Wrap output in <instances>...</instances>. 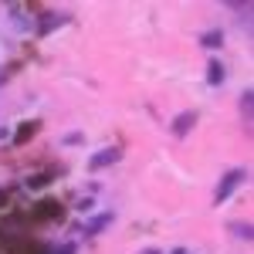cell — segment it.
Instances as JSON below:
<instances>
[{
    "instance_id": "cell-15",
    "label": "cell",
    "mask_w": 254,
    "mask_h": 254,
    "mask_svg": "<svg viewBox=\"0 0 254 254\" xmlns=\"http://www.w3.org/2000/svg\"><path fill=\"white\" fill-rule=\"evenodd\" d=\"M139 254H163V251H156V248H146V251H139Z\"/></svg>"
},
{
    "instance_id": "cell-10",
    "label": "cell",
    "mask_w": 254,
    "mask_h": 254,
    "mask_svg": "<svg viewBox=\"0 0 254 254\" xmlns=\"http://www.w3.org/2000/svg\"><path fill=\"white\" fill-rule=\"evenodd\" d=\"M227 227H231V234L241 237V241H251L254 237V227L248 224V220H234V224H227Z\"/></svg>"
},
{
    "instance_id": "cell-6",
    "label": "cell",
    "mask_w": 254,
    "mask_h": 254,
    "mask_svg": "<svg viewBox=\"0 0 254 254\" xmlns=\"http://www.w3.org/2000/svg\"><path fill=\"white\" fill-rule=\"evenodd\" d=\"M224 78H227L224 61H220V58H210V61H207V85H210V88H220V85H224Z\"/></svg>"
},
{
    "instance_id": "cell-14",
    "label": "cell",
    "mask_w": 254,
    "mask_h": 254,
    "mask_svg": "<svg viewBox=\"0 0 254 254\" xmlns=\"http://www.w3.org/2000/svg\"><path fill=\"white\" fill-rule=\"evenodd\" d=\"M48 254H75V244H71V241H68V244H58L55 251H48Z\"/></svg>"
},
{
    "instance_id": "cell-9",
    "label": "cell",
    "mask_w": 254,
    "mask_h": 254,
    "mask_svg": "<svg viewBox=\"0 0 254 254\" xmlns=\"http://www.w3.org/2000/svg\"><path fill=\"white\" fill-rule=\"evenodd\" d=\"M38 129H41V122H24V126H20L17 132H14V146H24V142H27V139L34 136Z\"/></svg>"
},
{
    "instance_id": "cell-13",
    "label": "cell",
    "mask_w": 254,
    "mask_h": 254,
    "mask_svg": "<svg viewBox=\"0 0 254 254\" xmlns=\"http://www.w3.org/2000/svg\"><path fill=\"white\" fill-rule=\"evenodd\" d=\"M92 207H95V200H92V196H78V200H75V210H78V214H88Z\"/></svg>"
},
{
    "instance_id": "cell-18",
    "label": "cell",
    "mask_w": 254,
    "mask_h": 254,
    "mask_svg": "<svg viewBox=\"0 0 254 254\" xmlns=\"http://www.w3.org/2000/svg\"><path fill=\"white\" fill-rule=\"evenodd\" d=\"M3 196H7V193H3V190H0V200H3Z\"/></svg>"
},
{
    "instance_id": "cell-17",
    "label": "cell",
    "mask_w": 254,
    "mask_h": 254,
    "mask_svg": "<svg viewBox=\"0 0 254 254\" xmlns=\"http://www.w3.org/2000/svg\"><path fill=\"white\" fill-rule=\"evenodd\" d=\"M0 139H7V129H3V126H0Z\"/></svg>"
},
{
    "instance_id": "cell-2",
    "label": "cell",
    "mask_w": 254,
    "mask_h": 254,
    "mask_svg": "<svg viewBox=\"0 0 254 254\" xmlns=\"http://www.w3.org/2000/svg\"><path fill=\"white\" fill-rule=\"evenodd\" d=\"M68 20H71V14H64V10H61V14H51V10H44V14H41V20H38V27H34V34H38V38H48L51 31L64 27Z\"/></svg>"
},
{
    "instance_id": "cell-12",
    "label": "cell",
    "mask_w": 254,
    "mask_h": 254,
    "mask_svg": "<svg viewBox=\"0 0 254 254\" xmlns=\"http://www.w3.org/2000/svg\"><path fill=\"white\" fill-rule=\"evenodd\" d=\"M55 170H48V173H41V176H31V180H27V187H44V183H51V180H55Z\"/></svg>"
},
{
    "instance_id": "cell-7",
    "label": "cell",
    "mask_w": 254,
    "mask_h": 254,
    "mask_svg": "<svg viewBox=\"0 0 254 254\" xmlns=\"http://www.w3.org/2000/svg\"><path fill=\"white\" fill-rule=\"evenodd\" d=\"M196 41H200V48H207V51H220V48H224V31H220V27H210V31H203Z\"/></svg>"
},
{
    "instance_id": "cell-5",
    "label": "cell",
    "mask_w": 254,
    "mask_h": 254,
    "mask_svg": "<svg viewBox=\"0 0 254 254\" xmlns=\"http://www.w3.org/2000/svg\"><path fill=\"white\" fill-rule=\"evenodd\" d=\"M193 126H196V112H180V116L170 122V132H173L176 139H187Z\"/></svg>"
},
{
    "instance_id": "cell-8",
    "label": "cell",
    "mask_w": 254,
    "mask_h": 254,
    "mask_svg": "<svg viewBox=\"0 0 254 254\" xmlns=\"http://www.w3.org/2000/svg\"><path fill=\"white\" fill-rule=\"evenodd\" d=\"M237 105H241V116H244V122L251 126V109H254V88H244V92H241V102H237Z\"/></svg>"
},
{
    "instance_id": "cell-4",
    "label": "cell",
    "mask_w": 254,
    "mask_h": 254,
    "mask_svg": "<svg viewBox=\"0 0 254 254\" xmlns=\"http://www.w3.org/2000/svg\"><path fill=\"white\" fill-rule=\"evenodd\" d=\"M119 159H122V149H119V146H109V149H98L95 156L88 159V170H92V173H98V170H105V166H116Z\"/></svg>"
},
{
    "instance_id": "cell-1",
    "label": "cell",
    "mask_w": 254,
    "mask_h": 254,
    "mask_svg": "<svg viewBox=\"0 0 254 254\" xmlns=\"http://www.w3.org/2000/svg\"><path fill=\"white\" fill-rule=\"evenodd\" d=\"M241 183H248V170L244 166H237V170H227V173L220 176V183H217V193H214V203L220 207V203H227L231 200V193H234Z\"/></svg>"
},
{
    "instance_id": "cell-11",
    "label": "cell",
    "mask_w": 254,
    "mask_h": 254,
    "mask_svg": "<svg viewBox=\"0 0 254 254\" xmlns=\"http://www.w3.org/2000/svg\"><path fill=\"white\" fill-rule=\"evenodd\" d=\"M58 142H61V146H85V132H81V129H75V132H64Z\"/></svg>"
},
{
    "instance_id": "cell-3",
    "label": "cell",
    "mask_w": 254,
    "mask_h": 254,
    "mask_svg": "<svg viewBox=\"0 0 254 254\" xmlns=\"http://www.w3.org/2000/svg\"><path fill=\"white\" fill-rule=\"evenodd\" d=\"M112 220H116V214H112V210H102V214L88 217L85 224H78V234H81V237H95V234H102V231H105Z\"/></svg>"
},
{
    "instance_id": "cell-16",
    "label": "cell",
    "mask_w": 254,
    "mask_h": 254,
    "mask_svg": "<svg viewBox=\"0 0 254 254\" xmlns=\"http://www.w3.org/2000/svg\"><path fill=\"white\" fill-rule=\"evenodd\" d=\"M170 254H190V251H187V248H176V251H170Z\"/></svg>"
}]
</instances>
